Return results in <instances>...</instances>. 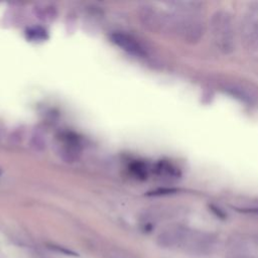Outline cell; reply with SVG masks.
Returning <instances> with one entry per match:
<instances>
[{
    "label": "cell",
    "instance_id": "cell-1",
    "mask_svg": "<svg viewBox=\"0 0 258 258\" xmlns=\"http://www.w3.org/2000/svg\"><path fill=\"white\" fill-rule=\"evenodd\" d=\"M210 31L216 48L223 54L229 55L235 48V31L230 13L224 10L215 12L210 21Z\"/></svg>",
    "mask_w": 258,
    "mask_h": 258
},
{
    "label": "cell",
    "instance_id": "cell-2",
    "mask_svg": "<svg viewBox=\"0 0 258 258\" xmlns=\"http://www.w3.org/2000/svg\"><path fill=\"white\" fill-rule=\"evenodd\" d=\"M112 41L119 46L120 49L125 51L126 53L138 57L143 58L147 55V52L145 46L140 43L134 37L124 34V33H114L111 35Z\"/></svg>",
    "mask_w": 258,
    "mask_h": 258
},
{
    "label": "cell",
    "instance_id": "cell-3",
    "mask_svg": "<svg viewBox=\"0 0 258 258\" xmlns=\"http://www.w3.org/2000/svg\"><path fill=\"white\" fill-rule=\"evenodd\" d=\"M240 35L246 48L258 53V19L253 16L244 17L240 25Z\"/></svg>",
    "mask_w": 258,
    "mask_h": 258
},
{
    "label": "cell",
    "instance_id": "cell-4",
    "mask_svg": "<svg viewBox=\"0 0 258 258\" xmlns=\"http://www.w3.org/2000/svg\"><path fill=\"white\" fill-rule=\"evenodd\" d=\"M129 172L138 180H145L148 176V169L146 163L142 161L132 162L129 167Z\"/></svg>",
    "mask_w": 258,
    "mask_h": 258
},
{
    "label": "cell",
    "instance_id": "cell-5",
    "mask_svg": "<svg viewBox=\"0 0 258 258\" xmlns=\"http://www.w3.org/2000/svg\"><path fill=\"white\" fill-rule=\"evenodd\" d=\"M155 172L157 175L166 178H174L176 177V170L174 167L168 162H159L155 167Z\"/></svg>",
    "mask_w": 258,
    "mask_h": 258
},
{
    "label": "cell",
    "instance_id": "cell-6",
    "mask_svg": "<svg viewBox=\"0 0 258 258\" xmlns=\"http://www.w3.org/2000/svg\"><path fill=\"white\" fill-rule=\"evenodd\" d=\"M225 91L243 102H251V97L249 96V94L241 88H237L235 86H228L225 88Z\"/></svg>",
    "mask_w": 258,
    "mask_h": 258
},
{
    "label": "cell",
    "instance_id": "cell-7",
    "mask_svg": "<svg viewBox=\"0 0 258 258\" xmlns=\"http://www.w3.org/2000/svg\"><path fill=\"white\" fill-rule=\"evenodd\" d=\"M27 36L30 39L37 41V40H44L48 38V34H46L45 30L40 27H34L28 30Z\"/></svg>",
    "mask_w": 258,
    "mask_h": 258
},
{
    "label": "cell",
    "instance_id": "cell-8",
    "mask_svg": "<svg viewBox=\"0 0 258 258\" xmlns=\"http://www.w3.org/2000/svg\"><path fill=\"white\" fill-rule=\"evenodd\" d=\"M0 175H1V170H0Z\"/></svg>",
    "mask_w": 258,
    "mask_h": 258
}]
</instances>
